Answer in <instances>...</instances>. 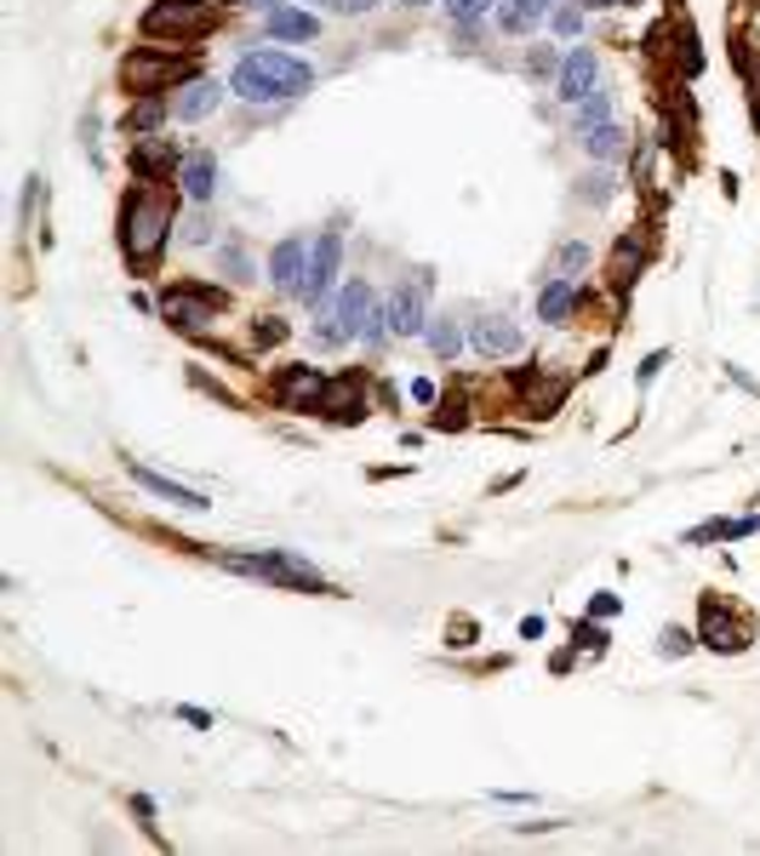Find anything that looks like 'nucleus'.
<instances>
[{"label": "nucleus", "mask_w": 760, "mask_h": 856, "mask_svg": "<svg viewBox=\"0 0 760 856\" xmlns=\"http://www.w3.org/2000/svg\"><path fill=\"white\" fill-rule=\"evenodd\" d=\"M315 86V70L286 52H246L229 75V92L246 103H275V98H303Z\"/></svg>", "instance_id": "nucleus-1"}, {"label": "nucleus", "mask_w": 760, "mask_h": 856, "mask_svg": "<svg viewBox=\"0 0 760 856\" xmlns=\"http://www.w3.org/2000/svg\"><path fill=\"white\" fill-rule=\"evenodd\" d=\"M584 149H589V154H600V161H612V154H623V131H618L612 121H600V126H589V131H584Z\"/></svg>", "instance_id": "nucleus-26"}, {"label": "nucleus", "mask_w": 760, "mask_h": 856, "mask_svg": "<svg viewBox=\"0 0 760 856\" xmlns=\"http://www.w3.org/2000/svg\"><path fill=\"white\" fill-rule=\"evenodd\" d=\"M223 275L229 280H258L252 275V252H246V246H223Z\"/></svg>", "instance_id": "nucleus-28"}, {"label": "nucleus", "mask_w": 760, "mask_h": 856, "mask_svg": "<svg viewBox=\"0 0 760 856\" xmlns=\"http://www.w3.org/2000/svg\"><path fill=\"white\" fill-rule=\"evenodd\" d=\"M338 257H344V240L326 229L315 246H309V275H303V291H298L303 303H321L332 291V280H338Z\"/></svg>", "instance_id": "nucleus-8"}, {"label": "nucleus", "mask_w": 760, "mask_h": 856, "mask_svg": "<svg viewBox=\"0 0 760 856\" xmlns=\"http://www.w3.org/2000/svg\"><path fill=\"white\" fill-rule=\"evenodd\" d=\"M681 651H692V634L686 628H663V657H681Z\"/></svg>", "instance_id": "nucleus-34"}, {"label": "nucleus", "mask_w": 760, "mask_h": 856, "mask_svg": "<svg viewBox=\"0 0 760 856\" xmlns=\"http://www.w3.org/2000/svg\"><path fill=\"white\" fill-rule=\"evenodd\" d=\"M446 7H452V17H458V24H475V17L491 7V0H446Z\"/></svg>", "instance_id": "nucleus-33"}, {"label": "nucleus", "mask_w": 760, "mask_h": 856, "mask_svg": "<svg viewBox=\"0 0 760 856\" xmlns=\"http://www.w3.org/2000/svg\"><path fill=\"white\" fill-rule=\"evenodd\" d=\"M223 571H240V577H258V582H275V589H298V594H332V582L303 566L298 554L286 549H258V554H217Z\"/></svg>", "instance_id": "nucleus-3"}, {"label": "nucleus", "mask_w": 760, "mask_h": 856, "mask_svg": "<svg viewBox=\"0 0 760 856\" xmlns=\"http://www.w3.org/2000/svg\"><path fill=\"white\" fill-rule=\"evenodd\" d=\"M389 331L395 337H412V331H429V320H423V286H400L395 298H389Z\"/></svg>", "instance_id": "nucleus-13"}, {"label": "nucleus", "mask_w": 760, "mask_h": 856, "mask_svg": "<svg viewBox=\"0 0 760 856\" xmlns=\"http://www.w3.org/2000/svg\"><path fill=\"white\" fill-rule=\"evenodd\" d=\"M270 35H275V40H315V35H321V17L292 12V7H275V12H270Z\"/></svg>", "instance_id": "nucleus-21"}, {"label": "nucleus", "mask_w": 760, "mask_h": 856, "mask_svg": "<svg viewBox=\"0 0 760 856\" xmlns=\"http://www.w3.org/2000/svg\"><path fill=\"white\" fill-rule=\"evenodd\" d=\"M589 7H630V0H589Z\"/></svg>", "instance_id": "nucleus-38"}, {"label": "nucleus", "mask_w": 760, "mask_h": 856, "mask_svg": "<svg viewBox=\"0 0 760 856\" xmlns=\"http://www.w3.org/2000/svg\"><path fill=\"white\" fill-rule=\"evenodd\" d=\"M469 343H475L486 360H503V354H521V331L503 320V314H481L475 331H469Z\"/></svg>", "instance_id": "nucleus-9"}, {"label": "nucleus", "mask_w": 760, "mask_h": 856, "mask_svg": "<svg viewBox=\"0 0 760 856\" xmlns=\"http://www.w3.org/2000/svg\"><path fill=\"white\" fill-rule=\"evenodd\" d=\"M669 366V354H646V366H640V382H652L658 372Z\"/></svg>", "instance_id": "nucleus-36"}, {"label": "nucleus", "mask_w": 760, "mask_h": 856, "mask_svg": "<svg viewBox=\"0 0 760 856\" xmlns=\"http://www.w3.org/2000/svg\"><path fill=\"white\" fill-rule=\"evenodd\" d=\"M407 7H429V0H407Z\"/></svg>", "instance_id": "nucleus-40"}, {"label": "nucleus", "mask_w": 760, "mask_h": 856, "mask_svg": "<svg viewBox=\"0 0 760 856\" xmlns=\"http://www.w3.org/2000/svg\"><path fill=\"white\" fill-rule=\"evenodd\" d=\"M321 389H326V382H321L315 366H292V372L275 382V400L292 405V412H303V405H321Z\"/></svg>", "instance_id": "nucleus-12"}, {"label": "nucleus", "mask_w": 760, "mask_h": 856, "mask_svg": "<svg viewBox=\"0 0 760 856\" xmlns=\"http://www.w3.org/2000/svg\"><path fill=\"white\" fill-rule=\"evenodd\" d=\"M177 189H184L195 206H207L212 200V189H217V154H207V149H195L184 166H177Z\"/></svg>", "instance_id": "nucleus-10"}, {"label": "nucleus", "mask_w": 760, "mask_h": 856, "mask_svg": "<svg viewBox=\"0 0 760 856\" xmlns=\"http://www.w3.org/2000/svg\"><path fill=\"white\" fill-rule=\"evenodd\" d=\"M184 75H195V58H154V52L138 47L121 63V80L138 86V92H161L166 80H184Z\"/></svg>", "instance_id": "nucleus-7"}, {"label": "nucleus", "mask_w": 760, "mask_h": 856, "mask_svg": "<svg viewBox=\"0 0 760 856\" xmlns=\"http://www.w3.org/2000/svg\"><path fill=\"white\" fill-rule=\"evenodd\" d=\"M166 115H172V109H166L161 98H154V92H144L138 103H132V109H126V121H121V126L132 131V138H149V131H154V126H161Z\"/></svg>", "instance_id": "nucleus-23"}, {"label": "nucleus", "mask_w": 760, "mask_h": 856, "mask_svg": "<svg viewBox=\"0 0 760 856\" xmlns=\"http://www.w3.org/2000/svg\"><path fill=\"white\" fill-rule=\"evenodd\" d=\"M549 405H561V382H555L549 372H532V382H526V412H532V417H549Z\"/></svg>", "instance_id": "nucleus-24"}, {"label": "nucleus", "mask_w": 760, "mask_h": 856, "mask_svg": "<svg viewBox=\"0 0 760 856\" xmlns=\"http://www.w3.org/2000/svg\"><path fill=\"white\" fill-rule=\"evenodd\" d=\"M212 29V7H200V0H154L144 12V35H207Z\"/></svg>", "instance_id": "nucleus-6"}, {"label": "nucleus", "mask_w": 760, "mask_h": 856, "mask_svg": "<svg viewBox=\"0 0 760 856\" xmlns=\"http://www.w3.org/2000/svg\"><path fill=\"white\" fill-rule=\"evenodd\" d=\"M749 531H760V520H709V526L692 531L686 543H721V537H749Z\"/></svg>", "instance_id": "nucleus-27"}, {"label": "nucleus", "mask_w": 760, "mask_h": 856, "mask_svg": "<svg viewBox=\"0 0 760 856\" xmlns=\"http://www.w3.org/2000/svg\"><path fill=\"white\" fill-rule=\"evenodd\" d=\"M544 12H549V0H503V7H498V29L503 35H526Z\"/></svg>", "instance_id": "nucleus-22"}, {"label": "nucleus", "mask_w": 760, "mask_h": 856, "mask_svg": "<svg viewBox=\"0 0 760 856\" xmlns=\"http://www.w3.org/2000/svg\"><path fill=\"white\" fill-rule=\"evenodd\" d=\"M429 349H435L440 360H452V354L463 349V331H458V314H435V320H429Z\"/></svg>", "instance_id": "nucleus-25"}, {"label": "nucleus", "mask_w": 760, "mask_h": 856, "mask_svg": "<svg viewBox=\"0 0 760 856\" xmlns=\"http://www.w3.org/2000/svg\"><path fill=\"white\" fill-rule=\"evenodd\" d=\"M303 275H309V246L292 235V240H281L275 246V257H270V280L281 291H303Z\"/></svg>", "instance_id": "nucleus-11"}, {"label": "nucleus", "mask_w": 760, "mask_h": 856, "mask_svg": "<svg viewBox=\"0 0 760 856\" xmlns=\"http://www.w3.org/2000/svg\"><path fill=\"white\" fill-rule=\"evenodd\" d=\"M217 98H223V86H212V80H189V86H184V98L172 103V115H177V121H207L212 109H217Z\"/></svg>", "instance_id": "nucleus-20"}, {"label": "nucleus", "mask_w": 760, "mask_h": 856, "mask_svg": "<svg viewBox=\"0 0 760 856\" xmlns=\"http://www.w3.org/2000/svg\"><path fill=\"white\" fill-rule=\"evenodd\" d=\"M698 640H709L714 651H737V645H744V628H737V622L726 617V605H721V600H703Z\"/></svg>", "instance_id": "nucleus-15"}, {"label": "nucleus", "mask_w": 760, "mask_h": 856, "mask_svg": "<svg viewBox=\"0 0 760 856\" xmlns=\"http://www.w3.org/2000/svg\"><path fill=\"white\" fill-rule=\"evenodd\" d=\"M589 617H618V600H612V594H600V600L589 605Z\"/></svg>", "instance_id": "nucleus-37"}, {"label": "nucleus", "mask_w": 760, "mask_h": 856, "mask_svg": "<svg viewBox=\"0 0 760 856\" xmlns=\"http://www.w3.org/2000/svg\"><path fill=\"white\" fill-rule=\"evenodd\" d=\"M577 121H584V131H589L595 121H612V98H607V92H589L584 103H577Z\"/></svg>", "instance_id": "nucleus-30"}, {"label": "nucleus", "mask_w": 760, "mask_h": 856, "mask_svg": "<svg viewBox=\"0 0 760 856\" xmlns=\"http://www.w3.org/2000/svg\"><path fill=\"white\" fill-rule=\"evenodd\" d=\"M172 166H184L172 143H154V138H138V143H132V172H144V184H166Z\"/></svg>", "instance_id": "nucleus-14"}, {"label": "nucleus", "mask_w": 760, "mask_h": 856, "mask_svg": "<svg viewBox=\"0 0 760 856\" xmlns=\"http://www.w3.org/2000/svg\"><path fill=\"white\" fill-rule=\"evenodd\" d=\"M595 92V52L577 47L566 63H561V103H584Z\"/></svg>", "instance_id": "nucleus-16"}, {"label": "nucleus", "mask_w": 760, "mask_h": 856, "mask_svg": "<svg viewBox=\"0 0 760 856\" xmlns=\"http://www.w3.org/2000/svg\"><path fill=\"white\" fill-rule=\"evenodd\" d=\"M584 24V7H555V35H577Z\"/></svg>", "instance_id": "nucleus-32"}, {"label": "nucleus", "mask_w": 760, "mask_h": 856, "mask_svg": "<svg viewBox=\"0 0 760 856\" xmlns=\"http://www.w3.org/2000/svg\"><path fill=\"white\" fill-rule=\"evenodd\" d=\"M252 7H263V12H275V7H281V0H252Z\"/></svg>", "instance_id": "nucleus-39"}, {"label": "nucleus", "mask_w": 760, "mask_h": 856, "mask_svg": "<svg viewBox=\"0 0 760 856\" xmlns=\"http://www.w3.org/2000/svg\"><path fill=\"white\" fill-rule=\"evenodd\" d=\"M572 309H577V286H572V280H549V286L538 291V320L566 326V320H572Z\"/></svg>", "instance_id": "nucleus-19"}, {"label": "nucleus", "mask_w": 760, "mask_h": 856, "mask_svg": "<svg viewBox=\"0 0 760 856\" xmlns=\"http://www.w3.org/2000/svg\"><path fill=\"white\" fill-rule=\"evenodd\" d=\"M315 343H321V349H338V343H349V331H344V326H332L326 314H321V320H315Z\"/></svg>", "instance_id": "nucleus-31"}, {"label": "nucleus", "mask_w": 760, "mask_h": 856, "mask_svg": "<svg viewBox=\"0 0 760 856\" xmlns=\"http://www.w3.org/2000/svg\"><path fill=\"white\" fill-rule=\"evenodd\" d=\"M635 252H640V240H635V235L618 246V257H612V280H618V286H630V280H635Z\"/></svg>", "instance_id": "nucleus-29"}, {"label": "nucleus", "mask_w": 760, "mask_h": 856, "mask_svg": "<svg viewBox=\"0 0 760 856\" xmlns=\"http://www.w3.org/2000/svg\"><path fill=\"white\" fill-rule=\"evenodd\" d=\"M338 326L349 337H366V343H384L389 337V314L384 303H377V291L366 280H349L344 286V298H338Z\"/></svg>", "instance_id": "nucleus-5"}, {"label": "nucleus", "mask_w": 760, "mask_h": 856, "mask_svg": "<svg viewBox=\"0 0 760 856\" xmlns=\"http://www.w3.org/2000/svg\"><path fill=\"white\" fill-rule=\"evenodd\" d=\"M223 314V291L217 286H166L161 291V320L177 331H200L207 320Z\"/></svg>", "instance_id": "nucleus-4"}, {"label": "nucleus", "mask_w": 760, "mask_h": 856, "mask_svg": "<svg viewBox=\"0 0 760 856\" xmlns=\"http://www.w3.org/2000/svg\"><path fill=\"white\" fill-rule=\"evenodd\" d=\"M166 229H172V194L166 189H132L126 206H121V246L132 268H149L166 246Z\"/></svg>", "instance_id": "nucleus-2"}, {"label": "nucleus", "mask_w": 760, "mask_h": 856, "mask_svg": "<svg viewBox=\"0 0 760 856\" xmlns=\"http://www.w3.org/2000/svg\"><path fill=\"white\" fill-rule=\"evenodd\" d=\"M315 412H332V417H338V423H354V417L366 412V405H361V377L326 382V389H321V405H315Z\"/></svg>", "instance_id": "nucleus-18"}, {"label": "nucleus", "mask_w": 760, "mask_h": 856, "mask_svg": "<svg viewBox=\"0 0 760 856\" xmlns=\"http://www.w3.org/2000/svg\"><path fill=\"white\" fill-rule=\"evenodd\" d=\"M126 475L138 480L144 491H154V498H166V503H177V508H207V498H200V491H189V486H177V480H166V475H154V468H138V463H126Z\"/></svg>", "instance_id": "nucleus-17"}, {"label": "nucleus", "mask_w": 760, "mask_h": 856, "mask_svg": "<svg viewBox=\"0 0 760 856\" xmlns=\"http://www.w3.org/2000/svg\"><path fill=\"white\" fill-rule=\"evenodd\" d=\"M332 7H338L344 17H361V12H372V7H377V0H332Z\"/></svg>", "instance_id": "nucleus-35"}]
</instances>
